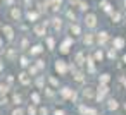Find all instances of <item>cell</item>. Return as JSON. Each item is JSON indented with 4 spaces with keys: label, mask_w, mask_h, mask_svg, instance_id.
<instances>
[{
    "label": "cell",
    "mask_w": 126,
    "mask_h": 115,
    "mask_svg": "<svg viewBox=\"0 0 126 115\" xmlns=\"http://www.w3.org/2000/svg\"><path fill=\"white\" fill-rule=\"evenodd\" d=\"M109 106H110V108H114V110H116V108H117V101H116V100H112V101H110V105H109Z\"/></svg>",
    "instance_id": "cell-9"
},
{
    "label": "cell",
    "mask_w": 126,
    "mask_h": 115,
    "mask_svg": "<svg viewBox=\"0 0 126 115\" xmlns=\"http://www.w3.org/2000/svg\"><path fill=\"white\" fill-rule=\"evenodd\" d=\"M107 81H109V74H104L102 76V82H107Z\"/></svg>",
    "instance_id": "cell-11"
},
{
    "label": "cell",
    "mask_w": 126,
    "mask_h": 115,
    "mask_svg": "<svg viewBox=\"0 0 126 115\" xmlns=\"http://www.w3.org/2000/svg\"><path fill=\"white\" fill-rule=\"evenodd\" d=\"M71 31H74V33L78 34V33H79V26H76V24H74V26H71Z\"/></svg>",
    "instance_id": "cell-8"
},
{
    "label": "cell",
    "mask_w": 126,
    "mask_h": 115,
    "mask_svg": "<svg viewBox=\"0 0 126 115\" xmlns=\"http://www.w3.org/2000/svg\"><path fill=\"white\" fill-rule=\"evenodd\" d=\"M12 16H14V17H17V19H19V16H21V12H19V11H17V9H14V11H12Z\"/></svg>",
    "instance_id": "cell-7"
},
{
    "label": "cell",
    "mask_w": 126,
    "mask_h": 115,
    "mask_svg": "<svg viewBox=\"0 0 126 115\" xmlns=\"http://www.w3.org/2000/svg\"><path fill=\"white\" fill-rule=\"evenodd\" d=\"M40 50H42V46H35L33 48V53H40Z\"/></svg>",
    "instance_id": "cell-12"
},
{
    "label": "cell",
    "mask_w": 126,
    "mask_h": 115,
    "mask_svg": "<svg viewBox=\"0 0 126 115\" xmlns=\"http://www.w3.org/2000/svg\"><path fill=\"white\" fill-rule=\"evenodd\" d=\"M85 24H86L88 28H95V26H97V17H95V14H88V16L85 17Z\"/></svg>",
    "instance_id": "cell-1"
},
{
    "label": "cell",
    "mask_w": 126,
    "mask_h": 115,
    "mask_svg": "<svg viewBox=\"0 0 126 115\" xmlns=\"http://www.w3.org/2000/svg\"><path fill=\"white\" fill-rule=\"evenodd\" d=\"M14 115H23V112H21V110H19V112L16 110V112H14Z\"/></svg>",
    "instance_id": "cell-13"
},
{
    "label": "cell",
    "mask_w": 126,
    "mask_h": 115,
    "mask_svg": "<svg viewBox=\"0 0 126 115\" xmlns=\"http://www.w3.org/2000/svg\"><path fill=\"white\" fill-rule=\"evenodd\" d=\"M123 60H124V62H126V55H124V57H123Z\"/></svg>",
    "instance_id": "cell-14"
},
{
    "label": "cell",
    "mask_w": 126,
    "mask_h": 115,
    "mask_svg": "<svg viewBox=\"0 0 126 115\" xmlns=\"http://www.w3.org/2000/svg\"><path fill=\"white\" fill-rule=\"evenodd\" d=\"M28 17L30 19H36V12H28Z\"/></svg>",
    "instance_id": "cell-10"
},
{
    "label": "cell",
    "mask_w": 126,
    "mask_h": 115,
    "mask_svg": "<svg viewBox=\"0 0 126 115\" xmlns=\"http://www.w3.org/2000/svg\"><path fill=\"white\" fill-rule=\"evenodd\" d=\"M114 46H116L117 50L123 48V46H124V40H123V38H116V40H114Z\"/></svg>",
    "instance_id": "cell-2"
},
{
    "label": "cell",
    "mask_w": 126,
    "mask_h": 115,
    "mask_svg": "<svg viewBox=\"0 0 126 115\" xmlns=\"http://www.w3.org/2000/svg\"><path fill=\"white\" fill-rule=\"evenodd\" d=\"M100 5H102V9H104L105 12H110V4L107 2V0H102V2H100Z\"/></svg>",
    "instance_id": "cell-4"
},
{
    "label": "cell",
    "mask_w": 126,
    "mask_h": 115,
    "mask_svg": "<svg viewBox=\"0 0 126 115\" xmlns=\"http://www.w3.org/2000/svg\"><path fill=\"white\" fill-rule=\"evenodd\" d=\"M124 7H126V0H124Z\"/></svg>",
    "instance_id": "cell-15"
},
{
    "label": "cell",
    "mask_w": 126,
    "mask_h": 115,
    "mask_svg": "<svg viewBox=\"0 0 126 115\" xmlns=\"http://www.w3.org/2000/svg\"><path fill=\"white\" fill-rule=\"evenodd\" d=\"M4 33H5V36L9 40H12V28L11 26H4Z\"/></svg>",
    "instance_id": "cell-3"
},
{
    "label": "cell",
    "mask_w": 126,
    "mask_h": 115,
    "mask_svg": "<svg viewBox=\"0 0 126 115\" xmlns=\"http://www.w3.org/2000/svg\"><path fill=\"white\" fill-rule=\"evenodd\" d=\"M105 40H107V33L104 31V33H100V36H98V41H100V43H104Z\"/></svg>",
    "instance_id": "cell-6"
},
{
    "label": "cell",
    "mask_w": 126,
    "mask_h": 115,
    "mask_svg": "<svg viewBox=\"0 0 126 115\" xmlns=\"http://www.w3.org/2000/svg\"><path fill=\"white\" fill-rule=\"evenodd\" d=\"M55 69H57V70H61V72H64V70H66V65L62 64V60H59V62L55 64Z\"/></svg>",
    "instance_id": "cell-5"
}]
</instances>
